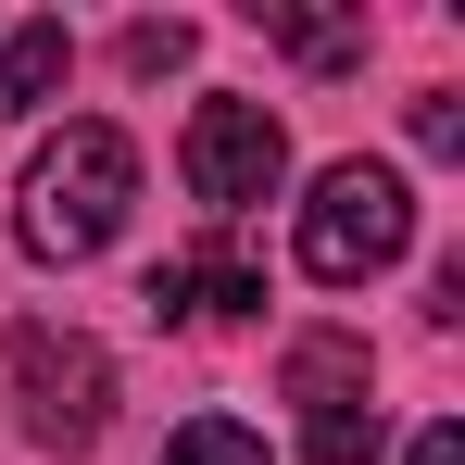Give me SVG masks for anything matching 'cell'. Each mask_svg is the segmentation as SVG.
<instances>
[{"label":"cell","mask_w":465,"mask_h":465,"mask_svg":"<svg viewBox=\"0 0 465 465\" xmlns=\"http://www.w3.org/2000/svg\"><path fill=\"white\" fill-rule=\"evenodd\" d=\"M126 202H139V152H126L114 126H64L51 152L25 163V202H13V239H25L38 264H88L101 239L126 227Z\"/></svg>","instance_id":"cell-1"},{"label":"cell","mask_w":465,"mask_h":465,"mask_svg":"<svg viewBox=\"0 0 465 465\" xmlns=\"http://www.w3.org/2000/svg\"><path fill=\"white\" fill-rule=\"evenodd\" d=\"M402 239H415V189L390 176V163H327L302 202V277L327 290H365L378 264H402Z\"/></svg>","instance_id":"cell-2"},{"label":"cell","mask_w":465,"mask_h":465,"mask_svg":"<svg viewBox=\"0 0 465 465\" xmlns=\"http://www.w3.org/2000/svg\"><path fill=\"white\" fill-rule=\"evenodd\" d=\"M13 402H25V440H38V453H88V440L114 428V365H101V340L25 327V340H13Z\"/></svg>","instance_id":"cell-3"},{"label":"cell","mask_w":465,"mask_h":465,"mask_svg":"<svg viewBox=\"0 0 465 465\" xmlns=\"http://www.w3.org/2000/svg\"><path fill=\"white\" fill-rule=\"evenodd\" d=\"M290 402H302V453L314 465H365L390 440L378 428V365H365V340H340V327L290 340Z\"/></svg>","instance_id":"cell-4"},{"label":"cell","mask_w":465,"mask_h":465,"mask_svg":"<svg viewBox=\"0 0 465 465\" xmlns=\"http://www.w3.org/2000/svg\"><path fill=\"white\" fill-rule=\"evenodd\" d=\"M176 163H189V202H202V214H252V202H277V176H290V126H277L264 101H202Z\"/></svg>","instance_id":"cell-5"},{"label":"cell","mask_w":465,"mask_h":465,"mask_svg":"<svg viewBox=\"0 0 465 465\" xmlns=\"http://www.w3.org/2000/svg\"><path fill=\"white\" fill-rule=\"evenodd\" d=\"M152 327H239V314H264V264L239 252V239H202V252H176L152 264Z\"/></svg>","instance_id":"cell-6"},{"label":"cell","mask_w":465,"mask_h":465,"mask_svg":"<svg viewBox=\"0 0 465 465\" xmlns=\"http://www.w3.org/2000/svg\"><path fill=\"white\" fill-rule=\"evenodd\" d=\"M64 76H76V25H64V13H25V25L0 38V114H38Z\"/></svg>","instance_id":"cell-7"},{"label":"cell","mask_w":465,"mask_h":465,"mask_svg":"<svg viewBox=\"0 0 465 465\" xmlns=\"http://www.w3.org/2000/svg\"><path fill=\"white\" fill-rule=\"evenodd\" d=\"M277 25V51L314 64V76H340V64H365V25H327V13H264Z\"/></svg>","instance_id":"cell-8"},{"label":"cell","mask_w":465,"mask_h":465,"mask_svg":"<svg viewBox=\"0 0 465 465\" xmlns=\"http://www.w3.org/2000/svg\"><path fill=\"white\" fill-rule=\"evenodd\" d=\"M163 465H277V453H264L239 415H189V428L163 440Z\"/></svg>","instance_id":"cell-9"},{"label":"cell","mask_w":465,"mask_h":465,"mask_svg":"<svg viewBox=\"0 0 465 465\" xmlns=\"http://www.w3.org/2000/svg\"><path fill=\"white\" fill-rule=\"evenodd\" d=\"M114 51H126V76H176V64H189V25L163 13V25H126Z\"/></svg>","instance_id":"cell-10"},{"label":"cell","mask_w":465,"mask_h":465,"mask_svg":"<svg viewBox=\"0 0 465 465\" xmlns=\"http://www.w3.org/2000/svg\"><path fill=\"white\" fill-rule=\"evenodd\" d=\"M415 152H440V163L465 152V114H453V88H428V101H415Z\"/></svg>","instance_id":"cell-11"},{"label":"cell","mask_w":465,"mask_h":465,"mask_svg":"<svg viewBox=\"0 0 465 465\" xmlns=\"http://www.w3.org/2000/svg\"><path fill=\"white\" fill-rule=\"evenodd\" d=\"M415 465H465V428L440 415V428H415Z\"/></svg>","instance_id":"cell-12"}]
</instances>
